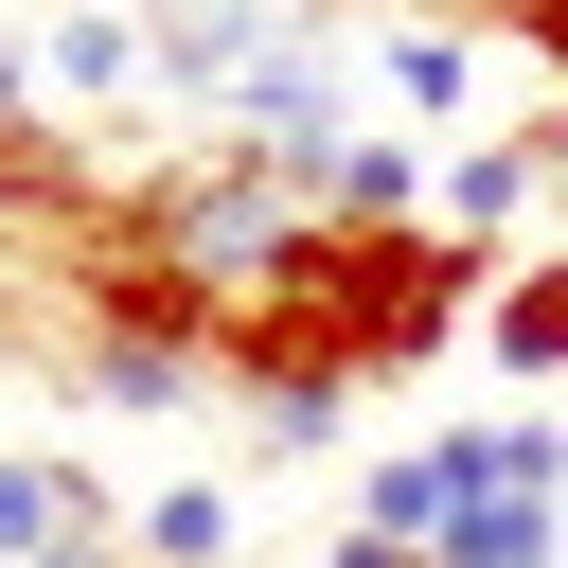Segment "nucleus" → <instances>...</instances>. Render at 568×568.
<instances>
[{"label":"nucleus","mask_w":568,"mask_h":568,"mask_svg":"<svg viewBox=\"0 0 568 568\" xmlns=\"http://www.w3.org/2000/svg\"><path fill=\"white\" fill-rule=\"evenodd\" d=\"M142 18H160V89H213V106H231V89L302 36L284 0H142Z\"/></svg>","instance_id":"obj_4"},{"label":"nucleus","mask_w":568,"mask_h":568,"mask_svg":"<svg viewBox=\"0 0 568 568\" xmlns=\"http://www.w3.org/2000/svg\"><path fill=\"white\" fill-rule=\"evenodd\" d=\"M355 71H373V124H426V142H444V124L479 106L497 36H479V18H373V36H355Z\"/></svg>","instance_id":"obj_3"},{"label":"nucleus","mask_w":568,"mask_h":568,"mask_svg":"<svg viewBox=\"0 0 568 568\" xmlns=\"http://www.w3.org/2000/svg\"><path fill=\"white\" fill-rule=\"evenodd\" d=\"M0 568H124V497L53 444H0Z\"/></svg>","instance_id":"obj_2"},{"label":"nucleus","mask_w":568,"mask_h":568,"mask_svg":"<svg viewBox=\"0 0 568 568\" xmlns=\"http://www.w3.org/2000/svg\"><path fill=\"white\" fill-rule=\"evenodd\" d=\"M36 89H71V106H160V18H124V0H71L53 36H36Z\"/></svg>","instance_id":"obj_5"},{"label":"nucleus","mask_w":568,"mask_h":568,"mask_svg":"<svg viewBox=\"0 0 568 568\" xmlns=\"http://www.w3.org/2000/svg\"><path fill=\"white\" fill-rule=\"evenodd\" d=\"M124 550H142V568H231V550H248V497H231V479H142V497H124Z\"/></svg>","instance_id":"obj_7"},{"label":"nucleus","mask_w":568,"mask_h":568,"mask_svg":"<svg viewBox=\"0 0 568 568\" xmlns=\"http://www.w3.org/2000/svg\"><path fill=\"white\" fill-rule=\"evenodd\" d=\"M426 568H568V497H462L426 532Z\"/></svg>","instance_id":"obj_8"},{"label":"nucleus","mask_w":568,"mask_h":568,"mask_svg":"<svg viewBox=\"0 0 568 568\" xmlns=\"http://www.w3.org/2000/svg\"><path fill=\"white\" fill-rule=\"evenodd\" d=\"M515 142H532V160H550V178H568V89H550V106H532V124H515Z\"/></svg>","instance_id":"obj_10"},{"label":"nucleus","mask_w":568,"mask_h":568,"mask_svg":"<svg viewBox=\"0 0 568 568\" xmlns=\"http://www.w3.org/2000/svg\"><path fill=\"white\" fill-rule=\"evenodd\" d=\"M532 195H568L532 142H444V178H426V213L462 231V248H497V231H532Z\"/></svg>","instance_id":"obj_6"},{"label":"nucleus","mask_w":568,"mask_h":568,"mask_svg":"<svg viewBox=\"0 0 568 568\" xmlns=\"http://www.w3.org/2000/svg\"><path fill=\"white\" fill-rule=\"evenodd\" d=\"M0 124H36V36H0Z\"/></svg>","instance_id":"obj_9"},{"label":"nucleus","mask_w":568,"mask_h":568,"mask_svg":"<svg viewBox=\"0 0 568 568\" xmlns=\"http://www.w3.org/2000/svg\"><path fill=\"white\" fill-rule=\"evenodd\" d=\"M479 284H497V248H462L444 213H390V231L302 213L266 248V284H231V373H337V390L426 373L479 320Z\"/></svg>","instance_id":"obj_1"}]
</instances>
